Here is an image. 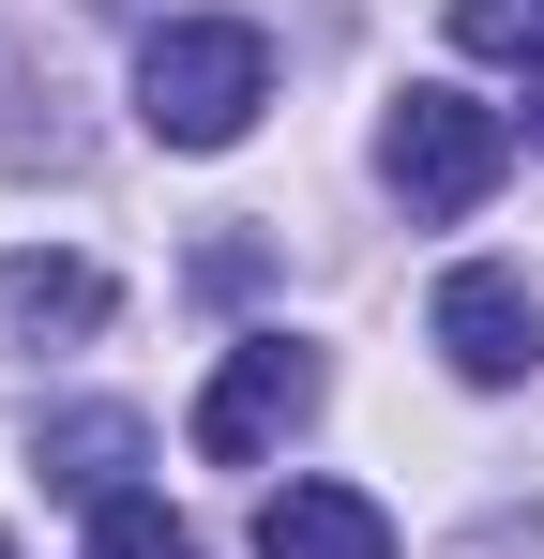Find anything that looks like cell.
Segmentation results:
<instances>
[{"label": "cell", "mask_w": 544, "mask_h": 559, "mask_svg": "<svg viewBox=\"0 0 544 559\" xmlns=\"http://www.w3.org/2000/svg\"><path fill=\"white\" fill-rule=\"evenodd\" d=\"M530 136H544V76H530Z\"/></svg>", "instance_id": "cell-10"}, {"label": "cell", "mask_w": 544, "mask_h": 559, "mask_svg": "<svg viewBox=\"0 0 544 559\" xmlns=\"http://www.w3.org/2000/svg\"><path fill=\"white\" fill-rule=\"evenodd\" d=\"M137 454H152L137 408H61V424H31V468H46L61 499H91V514L121 499V468H137Z\"/></svg>", "instance_id": "cell-7"}, {"label": "cell", "mask_w": 544, "mask_h": 559, "mask_svg": "<svg viewBox=\"0 0 544 559\" xmlns=\"http://www.w3.org/2000/svg\"><path fill=\"white\" fill-rule=\"evenodd\" d=\"M258 559H393V514L363 484H287L258 499Z\"/></svg>", "instance_id": "cell-5"}, {"label": "cell", "mask_w": 544, "mask_h": 559, "mask_svg": "<svg viewBox=\"0 0 544 559\" xmlns=\"http://www.w3.org/2000/svg\"><path fill=\"white\" fill-rule=\"evenodd\" d=\"M0 559H15V545H0Z\"/></svg>", "instance_id": "cell-11"}, {"label": "cell", "mask_w": 544, "mask_h": 559, "mask_svg": "<svg viewBox=\"0 0 544 559\" xmlns=\"http://www.w3.org/2000/svg\"><path fill=\"white\" fill-rule=\"evenodd\" d=\"M106 302H121V287L91 273V258H46V242H31V258H0V333H15V348L106 333Z\"/></svg>", "instance_id": "cell-6"}, {"label": "cell", "mask_w": 544, "mask_h": 559, "mask_svg": "<svg viewBox=\"0 0 544 559\" xmlns=\"http://www.w3.org/2000/svg\"><path fill=\"white\" fill-rule=\"evenodd\" d=\"M303 408H318V348H303V333H243V348H227V378L197 393V424H181V439H197L212 468H258Z\"/></svg>", "instance_id": "cell-3"}, {"label": "cell", "mask_w": 544, "mask_h": 559, "mask_svg": "<svg viewBox=\"0 0 544 559\" xmlns=\"http://www.w3.org/2000/svg\"><path fill=\"white\" fill-rule=\"evenodd\" d=\"M258 106H272V31L258 15H167V31L137 46V121H152L167 152L258 136Z\"/></svg>", "instance_id": "cell-1"}, {"label": "cell", "mask_w": 544, "mask_h": 559, "mask_svg": "<svg viewBox=\"0 0 544 559\" xmlns=\"http://www.w3.org/2000/svg\"><path fill=\"white\" fill-rule=\"evenodd\" d=\"M499 167H515V121H499V106H469L453 76H409V92L378 106V182L409 197L424 227L484 212V197H499Z\"/></svg>", "instance_id": "cell-2"}, {"label": "cell", "mask_w": 544, "mask_h": 559, "mask_svg": "<svg viewBox=\"0 0 544 559\" xmlns=\"http://www.w3.org/2000/svg\"><path fill=\"white\" fill-rule=\"evenodd\" d=\"M424 333H439V364H453V378L515 393V378L544 364V287L515 273V258H469V273H439V302H424Z\"/></svg>", "instance_id": "cell-4"}, {"label": "cell", "mask_w": 544, "mask_h": 559, "mask_svg": "<svg viewBox=\"0 0 544 559\" xmlns=\"http://www.w3.org/2000/svg\"><path fill=\"white\" fill-rule=\"evenodd\" d=\"M453 46H469V61H530V76H544V0H453Z\"/></svg>", "instance_id": "cell-9"}, {"label": "cell", "mask_w": 544, "mask_h": 559, "mask_svg": "<svg viewBox=\"0 0 544 559\" xmlns=\"http://www.w3.org/2000/svg\"><path fill=\"white\" fill-rule=\"evenodd\" d=\"M91 559H197V545H181V514L152 499V484H121V499L91 514Z\"/></svg>", "instance_id": "cell-8"}]
</instances>
